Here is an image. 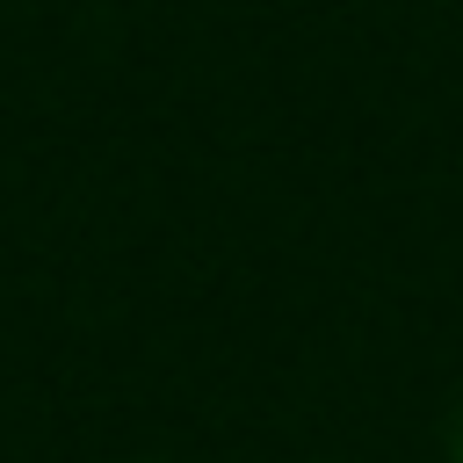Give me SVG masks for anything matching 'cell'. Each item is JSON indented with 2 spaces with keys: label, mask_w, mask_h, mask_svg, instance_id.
Segmentation results:
<instances>
[{
  "label": "cell",
  "mask_w": 463,
  "mask_h": 463,
  "mask_svg": "<svg viewBox=\"0 0 463 463\" xmlns=\"http://www.w3.org/2000/svg\"><path fill=\"white\" fill-rule=\"evenodd\" d=\"M449 463H463V405H456V427H449Z\"/></svg>",
  "instance_id": "obj_1"
}]
</instances>
